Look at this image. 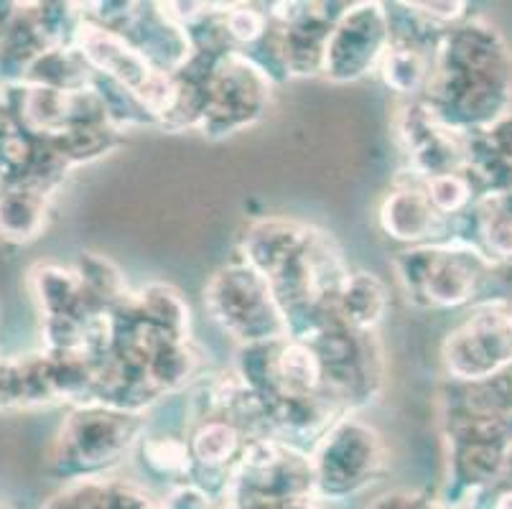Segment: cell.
<instances>
[{
	"label": "cell",
	"mask_w": 512,
	"mask_h": 509,
	"mask_svg": "<svg viewBox=\"0 0 512 509\" xmlns=\"http://www.w3.org/2000/svg\"><path fill=\"white\" fill-rule=\"evenodd\" d=\"M44 189L29 181H0V235L26 242L44 224Z\"/></svg>",
	"instance_id": "obj_1"
},
{
	"label": "cell",
	"mask_w": 512,
	"mask_h": 509,
	"mask_svg": "<svg viewBox=\"0 0 512 509\" xmlns=\"http://www.w3.org/2000/svg\"><path fill=\"white\" fill-rule=\"evenodd\" d=\"M161 509H209V497L202 489H176Z\"/></svg>",
	"instance_id": "obj_2"
},
{
	"label": "cell",
	"mask_w": 512,
	"mask_h": 509,
	"mask_svg": "<svg viewBox=\"0 0 512 509\" xmlns=\"http://www.w3.org/2000/svg\"><path fill=\"white\" fill-rule=\"evenodd\" d=\"M288 509H311V507L306 502H296V504H291V507H288Z\"/></svg>",
	"instance_id": "obj_3"
},
{
	"label": "cell",
	"mask_w": 512,
	"mask_h": 509,
	"mask_svg": "<svg viewBox=\"0 0 512 509\" xmlns=\"http://www.w3.org/2000/svg\"><path fill=\"white\" fill-rule=\"evenodd\" d=\"M0 509H3V507H0Z\"/></svg>",
	"instance_id": "obj_4"
}]
</instances>
